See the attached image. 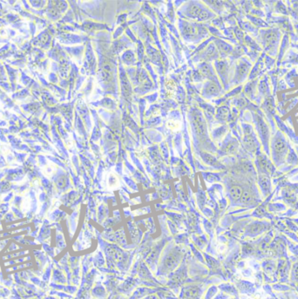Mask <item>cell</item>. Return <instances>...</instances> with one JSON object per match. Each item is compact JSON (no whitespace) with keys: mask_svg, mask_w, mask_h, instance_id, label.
Wrapping results in <instances>:
<instances>
[{"mask_svg":"<svg viewBox=\"0 0 298 299\" xmlns=\"http://www.w3.org/2000/svg\"><path fill=\"white\" fill-rule=\"evenodd\" d=\"M194 125H195V127L198 133H200V134L203 133L204 131H205V125H204L201 117L195 115V119H194Z\"/></svg>","mask_w":298,"mask_h":299,"instance_id":"1","label":"cell"},{"mask_svg":"<svg viewBox=\"0 0 298 299\" xmlns=\"http://www.w3.org/2000/svg\"><path fill=\"white\" fill-rule=\"evenodd\" d=\"M219 114H220V116L222 117V118H226L227 114H228V110L226 109V108H222L221 110H220Z\"/></svg>","mask_w":298,"mask_h":299,"instance_id":"10","label":"cell"},{"mask_svg":"<svg viewBox=\"0 0 298 299\" xmlns=\"http://www.w3.org/2000/svg\"><path fill=\"white\" fill-rule=\"evenodd\" d=\"M242 193H243L242 189L241 187H239V186H233L232 188L230 189V190H229L230 197L232 198L233 200H234V201H237V200L241 199Z\"/></svg>","mask_w":298,"mask_h":299,"instance_id":"2","label":"cell"},{"mask_svg":"<svg viewBox=\"0 0 298 299\" xmlns=\"http://www.w3.org/2000/svg\"><path fill=\"white\" fill-rule=\"evenodd\" d=\"M207 92L209 94H214L218 93V88L214 84H209L207 87Z\"/></svg>","mask_w":298,"mask_h":299,"instance_id":"8","label":"cell"},{"mask_svg":"<svg viewBox=\"0 0 298 299\" xmlns=\"http://www.w3.org/2000/svg\"><path fill=\"white\" fill-rule=\"evenodd\" d=\"M201 12H202L201 9L199 7V6H197V5H193V6H191V8L189 9L188 14L189 16H191V17H193V18H198L199 15L201 14Z\"/></svg>","mask_w":298,"mask_h":299,"instance_id":"4","label":"cell"},{"mask_svg":"<svg viewBox=\"0 0 298 299\" xmlns=\"http://www.w3.org/2000/svg\"><path fill=\"white\" fill-rule=\"evenodd\" d=\"M275 40H276V35L273 32H269L265 37V41H266V44L268 45L273 44L275 42Z\"/></svg>","mask_w":298,"mask_h":299,"instance_id":"5","label":"cell"},{"mask_svg":"<svg viewBox=\"0 0 298 299\" xmlns=\"http://www.w3.org/2000/svg\"><path fill=\"white\" fill-rule=\"evenodd\" d=\"M241 200L242 202L247 203V202H249L252 200V197H251V195H250L248 192L246 191V192H243V193H242L241 197Z\"/></svg>","mask_w":298,"mask_h":299,"instance_id":"7","label":"cell"},{"mask_svg":"<svg viewBox=\"0 0 298 299\" xmlns=\"http://www.w3.org/2000/svg\"><path fill=\"white\" fill-rule=\"evenodd\" d=\"M208 18V13L207 12H204V11H202V12H201V14L199 15V17H198V18H199L200 20L207 19Z\"/></svg>","mask_w":298,"mask_h":299,"instance_id":"9","label":"cell"},{"mask_svg":"<svg viewBox=\"0 0 298 299\" xmlns=\"http://www.w3.org/2000/svg\"><path fill=\"white\" fill-rule=\"evenodd\" d=\"M274 147H275V151H276V153H283L286 148L285 146V143L282 140H276L275 145H274Z\"/></svg>","mask_w":298,"mask_h":299,"instance_id":"3","label":"cell"},{"mask_svg":"<svg viewBox=\"0 0 298 299\" xmlns=\"http://www.w3.org/2000/svg\"><path fill=\"white\" fill-rule=\"evenodd\" d=\"M184 32L187 35H194L195 33V29L191 25H187L184 26Z\"/></svg>","mask_w":298,"mask_h":299,"instance_id":"6","label":"cell"}]
</instances>
